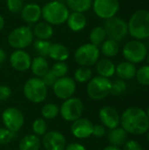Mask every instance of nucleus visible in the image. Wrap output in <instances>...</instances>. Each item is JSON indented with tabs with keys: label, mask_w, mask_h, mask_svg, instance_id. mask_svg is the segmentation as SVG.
Instances as JSON below:
<instances>
[{
	"label": "nucleus",
	"mask_w": 149,
	"mask_h": 150,
	"mask_svg": "<svg viewBox=\"0 0 149 150\" xmlns=\"http://www.w3.org/2000/svg\"><path fill=\"white\" fill-rule=\"evenodd\" d=\"M34 36L32 28L27 25H20L14 28L7 36V42L14 50H25V48L32 44Z\"/></svg>",
	"instance_id": "39448f33"
},
{
	"label": "nucleus",
	"mask_w": 149,
	"mask_h": 150,
	"mask_svg": "<svg viewBox=\"0 0 149 150\" xmlns=\"http://www.w3.org/2000/svg\"><path fill=\"white\" fill-rule=\"evenodd\" d=\"M1 68H2V64H0V70H1Z\"/></svg>",
	"instance_id": "603ef678"
},
{
	"label": "nucleus",
	"mask_w": 149,
	"mask_h": 150,
	"mask_svg": "<svg viewBox=\"0 0 149 150\" xmlns=\"http://www.w3.org/2000/svg\"><path fill=\"white\" fill-rule=\"evenodd\" d=\"M106 134V128L101 124H97L94 125L93 127V132L92 135L96 138H102Z\"/></svg>",
	"instance_id": "79ce46f5"
},
{
	"label": "nucleus",
	"mask_w": 149,
	"mask_h": 150,
	"mask_svg": "<svg viewBox=\"0 0 149 150\" xmlns=\"http://www.w3.org/2000/svg\"><path fill=\"white\" fill-rule=\"evenodd\" d=\"M22 1H26V0H22Z\"/></svg>",
	"instance_id": "864d4df0"
},
{
	"label": "nucleus",
	"mask_w": 149,
	"mask_h": 150,
	"mask_svg": "<svg viewBox=\"0 0 149 150\" xmlns=\"http://www.w3.org/2000/svg\"><path fill=\"white\" fill-rule=\"evenodd\" d=\"M3 125L13 133H18L25 124V116L18 108L11 106L4 109L1 115Z\"/></svg>",
	"instance_id": "9b49d317"
},
{
	"label": "nucleus",
	"mask_w": 149,
	"mask_h": 150,
	"mask_svg": "<svg viewBox=\"0 0 149 150\" xmlns=\"http://www.w3.org/2000/svg\"><path fill=\"white\" fill-rule=\"evenodd\" d=\"M84 112V105L81 98L76 97L63 100L60 106V116L67 122H73L82 118Z\"/></svg>",
	"instance_id": "0eeeda50"
},
{
	"label": "nucleus",
	"mask_w": 149,
	"mask_h": 150,
	"mask_svg": "<svg viewBox=\"0 0 149 150\" xmlns=\"http://www.w3.org/2000/svg\"><path fill=\"white\" fill-rule=\"evenodd\" d=\"M103 27L105 30L107 38L117 42L122 41L128 34L127 23L123 18L117 16L106 19Z\"/></svg>",
	"instance_id": "9d476101"
},
{
	"label": "nucleus",
	"mask_w": 149,
	"mask_h": 150,
	"mask_svg": "<svg viewBox=\"0 0 149 150\" xmlns=\"http://www.w3.org/2000/svg\"><path fill=\"white\" fill-rule=\"evenodd\" d=\"M52 89L56 98L61 100H66L74 97V94L76 91V83L74 78L66 76L58 78Z\"/></svg>",
	"instance_id": "ddd939ff"
},
{
	"label": "nucleus",
	"mask_w": 149,
	"mask_h": 150,
	"mask_svg": "<svg viewBox=\"0 0 149 150\" xmlns=\"http://www.w3.org/2000/svg\"><path fill=\"white\" fill-rule=\"evenodd\" d=\"M122 150H143V148L137 141L129 140L123 145Z\"/></svg>",
	"instance_id": "a19ab883"
},
{
	"label": "nucleus",
	"mask_w": 149,
	"mask_h": 150,
	"mask_svg": "<svg viewBox=\"0 0 149 150\" xmlns=\"http://www.w3.org/2000/svg\"><path fill=\"white\" fill-rule=\"evenodd\" d=\"M92 70L90 67L80 66L74 73V80L76 83H85L92 78Z\"/></svg>",
	"instance_id": "2f4dec72"
},
{
	"label": "nucleus",
	"mask_w": 149,
	"mask_h": 150,
	"mask_svg": "<svg viewBox=\"0 0 149 150\" xmlns=\"http://www.w3.org/2000/svg\"><path fill=\"white\" fill-rule=\"evenodd\" d=\"M20 16L24 22L27 24H36L41 18V6L35 3L24 4Z\"/></svg>",
	"instance_id": "a211bd4d"
},
{
	"label": "nucleus",
	"mask_w": 149,
	"mask_h": 150,
	"mask_svg": "<svg viewBox=\"0 0 149 150\" xmlns=\"http://www.w3.org/2000/svg\"><path fill=\"white\" fill-rule=\"evenodd\" d=\"M100 57V50L98 47L85 43L80 46L74 54V59L79 66L91 67L96 65Z\"/></svg>",
	"instance_id": "1a4fd4ad"
},
{
	"label": "nucleus",
	"mask_w": 149,
	"mask_h": 150,
	"mask_svg": "<svg viewBox=\"0 0 149 150\" xmlns=\"http://www.w3.org/2000/svg\"><path fill=\"white\" fill-rule=\"evenodd\" d=\"M147 114H148V119H149V107H148V112H147Z\"/></svg>",
	"instance_id": "3c124183"
},
{
	"label": "nucleus",
	"mask_w": 149,
	"mask_h": 150,
	"mask_svg": "<svg viewBox=\"0 0 149 150\" xmlns=\"http://www.w3.org/2000/svg\"><path fill=\"white\" fill-rule=\"evenodd\" d=\"M7 59V54H6V52L0 47V64H3Z\"/></svg>",
	"instance_id": "c03bdc74"
},
{
	"label": "nucleus",
	"mask_w": 149,
	"mask_h": 150,
	"mask_svg": "<svg viewBox=\"0 0 149 150\" xmlns=\"http://www.w3.org/2000/svg\"><path fill=\"white\" fill-rule=\"evenodd\" d=\"M100 53H102L106 58L115 57L119 52V42L112 40L106 39L102 44L100 47Z\"/></svg>",
	"instance_id": "cd10ccee"
},
{
	"label": "nucleus",
	"mask_w": 149,
	"mask_h": 150,
	"mask_svg": "<svg viewBox=\"0 0 149 150\" xmlns=\"http://www.w3.org/2000/svg\"><path fill=\"white\" fill-rule=\"evenodd\" d=\"M127 134H128L122 127H118L116 128L111 129L108 132L107 139H108L110 145L120 148L121 146H123L126 142Z\"/></svg>",
	"instance_id": "393cba45"
},
{
	"label": "nucleus",
	"mask_w": 149,
	"mask_h": 150,
	"mask_svg": "<svg viewBox=\"0 0 149 150\" xmlns=\"http://www.w3.org/2000/svg\"><path fill=\"white\" fill-rule=\"evenodd\" d=\"M9 62L14 70L18 72H25L30 69L32 58L25 50L17 49L10 54Z\"/></svg>",
	"instance_id": "2eb2a0df"
},
{
	"label": "nucleus",
	"mask_w": 149,
	"mask_h": 150,
	"mask_svg": "<svg viewBox=\"0 0 149 150\" xmlns=\"http://www.w3.org/2000/svg\"><path fill=\"white\" fill-rule=\"evenodd\" d=\"M30 69L35 77L41 78L47 72L49 71V64L46 58L41 56H36L32 59Z\"/></svg>",
	"instance_id": "b1692460"
},
{
	"label": "nucleus",
	"mask_w": 149,
	"mask_h": 150,
	"mask_svg": "<svg viewBox=\"0 0 149 150\" xmlns=\"http://www.w3.org/2000/svg\"><path fill=\"white\" fill-rule=\"evenodd\" d=\"M147 138H148V142H149V130L148 131V135H147Z\"/></svg>",
	"instance_id": "09e8293b"
},
{
	"label": "nucleus",
	"mask_w": 149,
	"mask_h": 150,
	"mask_svg": "<svg viewBox=\"0 0 149 150\" xmlns=\"http://www.w3.org/2000/svg\"><path fill=\"white\" fill-rule=\"evenodd\" d=\"M32 48L37 56L41 57H47L49 54V49L52 45V43L49 40H34L32 42Z\"/></svg>",
	"instance_id": "c756f323"
},
{
	"label": "nucleus",
	"mask_w": 149,
	"mask_h": 150,
	"mask_svg": "<svg viewBox=\"0 0 149 150\" xmlns=\"http://www.w3.org/2000/svg\"><path fill=\"white\" fill-rule=\"evenodd\" d=\"M4 18L0 14V32L4 29Z\"/></svg>",
	"instance_id": "49530a36"
},
{
	"label": "nucleus",
	"mask_w": 149,
	"mask_h": 150,
	"mask_svg": "<svg viewBox=\"0 0 149 150\" xmlns=\"http://www.w3.org/2000/svg\"><path fill=\"white\" fill-rule=\"evenodd\" d=\"M66 23L72 32H81L87 25V18L84 13L72 11L69 13Z\"/></svg>",
	"instance_id": "6ab92c4d"
},
{
	"label": "nucleus",
	"mask_w": 149,
	"mask_h": 150,
	"mask_svg": "<svg viewBox=\"0 0 149 150\" xmlns=\"http://www.w3.org/2000/svg\"><path fill=\"white\" fill-rule=\"evenodd\" d=\"M148 54V48L145 43L134 39L127 41L122 49V54L126 61L133 64L144 62Z\"/></svg>",
	"instance_id": "6e6552de"
},
{
	"label": "nucleus",
	"mask_w": 149,
	"mask_h": 150,
	"mask_svg": "<svg viewBox=\"0 0 149 150\" xmlns=\"http://www.w3.org/2000/svg\"><path fill=\"white\" fill-rule=\"evenodd\" d=\"M23 94L29 102L32 104H40L47 98L48 88L41 78L33 76L27 79L24 83Z\"/></svg>",
	"instance_id": "20e7f679"
},
{
	"label": "nucleus",
	"mask_w": 149,
	"mask_h": 150,
	"mask_svg": "<svg viewBox=\"0 0 149 150\" xmlns=\"http://www.w3.org/2000/svg\"><path fill=\"white\" fill-rule=\"evenodd\" d=\"M47 123L43 118H38L34 120L32 124V134L39 137H42L47 132Z\"/></svg>",
	"instance_id": "473e14b6"
},
{
	"label": "nucleus",
	"mask_w": 149,
	"mask_h": 150,
	"mask_svg": "<svg viewBox=\"0 0 149 150\" xmlns=\"http://www.w3.org/2000/svg\"><path fill=\"white\" fill-rule=\"evenodd\" d=\"M32 31L34 38L38 40H49L54 35L53 25L45 21H39L38 23L34 24Z\"/></svg>",
	"instance_id": "aec40b11"
},
{
	"label": "nucleus",
	"mask_w": 149,
	"mask_h": 150,
	"mask_svg": "<svg viewBox=\"0 0 149 150\" xmlns=\"http://www.w3.org/2000/svg\"><path fill=\"white\" fill-rule=\"evenodd\" d=\"M103 150H122L120 148L116 147V146H112V145H108L106 146Z\"/></svg>",
	"instance_id": "a18cd8bd"
},
{
	"label": "nucleus",
	"mask_w": 149,
	"mask_h": 150,
	"mask_svg": "<svg viewBox=\"0 0 149 150\" xmlns=\"http://www.w3.org/2000/svg\"><path fill=\"white\" fill-rule=\"evenodd\" d=\"M146 60H147V62H148V65H149V54H148V55H147V57H146Z\"/></svg>",
	"instance_id": "de8ad7c7"
},
{
	"label": "nucleus",
	"mask_w": 149,
	"mask_h": 150,
	"mask_svg": "<svg viewBox=\"0 0 149 150\" xmlns=\"http://www.w3.org/2000/svg\"><path fill=\"white\" fill-rule=\"evenodd\" d=\"M98 118L102 125L109 130L116 128L120 125V115L119 112L110 105L104 106L99 110Z\"/></svg>",
	"instance_id": "f3484780"
},
{
	"label": "nucleus",
	"mask_w": 149,
	"mask_h": 150,
	"mask_svg": "<svg viewBox=\"0 0 149 150\" xmlns=\"http://www.w3.org/2000/svg\"><path fill=\"white\" fill-rule=\"evenodd\" d=\"M120 4L119 0H93L94 13L102 19H109L117 15Z\"/></svg>",
	"instance_id": "f8f14e48"
},
{
	"label": "nucleus",
	"mask_w": 149,
	"mask_h": 150,
	"mask_svg": "<svg viewBox=\"0 0 149 150\" xmlns=\"http://www.w3.org/2000/svg\"><path fill=\"white\" fill-rule=\"evenodd\" d=\"M40 114L42 118L46 120H54L58 115H60V106H58L54 103H47L42 106L40 110Z\"/></svg>",
	"instance_id": "7c9ffc66"
},
{
	"label": "nucleus",
	"mask_w": 149,
	"mask_h": 150,
	"mask_svg": "<svg viewBox=\"0 0 149 150\" xmlns=\"http://www.w3.org/2000/svg\"><path fill=\"white\" fill-rule=\"evenodd\" d=\"M137 72V68L135 64L131 63L127 61H124L119 62L116 66V72L117 76L121 80H131L135 77Z\"/></svg>",
	"instance_id": "412c9836"
},
{
	"label": "nucleus",
	"mask_w": 149,
	"mask_h": 150,
	"mask_svg": "<svg viewBox=\"0 0 149 150\" xmlns=\"http://www.w3.org/2000/svg\"><path fill=\"white\" fill-rule=\"evenodd\" d=\"M111 87L112 81L109 78L97 76L87 83L86 92L92 100H101L110 94Z\"/></svg>",
	"instance_id": "423d86ee"
},
{
	"label": "nucleus",
	"mask_w": 149,
	"mask_h": 150,
	"mask_svg": "<svg viewBox=\"0 0 149 150\" xmlns=\"http://www.w3.org/2000/svg\"><path fill=\"white\" fill-rule=\"evenodd\" d=\"M11 89L5 84H0V102H5L11 96Z\"/></svg>",
	"instance_id": "58836bf2"
},
{
	"label": "nucleus",
	"mask_w": 149,
	"mask_h": 150,
	"mask_svg": "<svg viewBox=\"0 0 149 150\" xmlns=\"http://www.w3.org/2000/svg\"><path fill=\"white\" fill-rule=\"evenodd\" d=\"M89 38L90 41V43L98 47V46H101V44L107 39V36H106L105 28L103 26L97 25V26L93 27L90 30Z\"/></svg>",
	"instance_id": "c85d7f7f"
},
{
	"label": "nucleus",
	"mask_w": 149,
	"mask_h": 150,
	"mask_svg": "<svg viewBox=\"0 0 149 150\" xmlns=\"http://www.w3.org/2000/svg\"><path fill=\"white\" fill-rule=\"evenodd\" d=\"M69 13L66 4L58 0L50 1L41 7V18L51 25H59L66 23Z\"/></svg>",
	"instance_id": "f03ea898"
},
{
	"label": "nucleus",
	"mask_w": 149,
	"mask_h": 150,
	"mask_svg": "<svg viewBox=\"0 0 149 150\" xmlns=\"http://www.w3.org/2000/svg\"><path fill=\"white\" fill-rule=\"evenodd\" d=\"M58 78L50 71V69H49V71L48 72H47L42 77H41V80L43 81V83L46 84V86L48 88V87H53V85L54 84V83L56 82V80H57Z\"/></svg>",
	"instance_id": "ea45409f"
},
{
	"label": "nucleus",
	"mask_w": 149,
	"mask_h": 150,
	"mask_svg": "<svg viewBox=\"0 0 149 150\" xmlns=\"http://www.w3.org/2000/svg\"><path fill=\"white\" fill-rule=\"evenodd\" d=\"M15 133L10 131L4 127H0V146H4L11 143L15 138Z\"/></svg>",
	"instance_id": "e433bc0d"
},
{
	"label": "nucleus",
	"mask_w": 149,
	"mask_h": 150,
	"mask_svg": "<svg viewBox=\"0 0 149 150\" xmlns=\"http://www.w3.org/2000/svg\"><path fill=\"white\" fill-rule=\"evenodd\" d=\"M6 7L11 13H20L24 7L22 0H6Z\"/></svg>",
	"instance_id": "4c0bfd02"
},
{
	"label": "nucleus",
	"mask_w": 149,
	"mask_h": 150,
	"mask_svg": "<svg viewBox=\"0 0 149 150\" xmlns=\"http://www.w3.org/2000/svg\"><path fill=\"white\" fill-rule=\"evenodd\" d=\"M126 89H127V86H126V82L124 80L118 79V80H115L114 82H112L110 94L115 97H119V96H122L126 91Z\"/></svg>",
	"instance_id": "f704fd0d"
},
{
	"label": "nucleus",
	"mask_w": 149,
	"mask_h": 150,
	"mask_svg": "<svg viewBox=\"0 0 149 150\" xmlns=\"http://www.w3.org/2000/svg\"><path fill=\"white\" fill-rule=\"evenodd\" d=\"M64 150H87L86 148L78 142H72V143H68L67 144L66 148Z\"/></svg>",
	"instance_id": "37998d69"
},
{
	"label": "nucleus",
	"mask_w": 149,
	"mask_h": 150,
	"mask_svg": "<svg viewBox=\"0 0 149 150\" xmlns=\"http://www.w3.org/2000/svg\"><path fill=\"white\" fill-rule=\"evenodd\" d=\"M135 77L141 85L149 86V65H144L138 69Z\"/></svg>",
	"instance_id": "c9c22d12"
},
{
	"label": "nucleus",
	"mask_w": 149,
	"mask_h": 150,
	"mask_svg": "<svg viewBox=\"0 0 149 150\" xmlns=\"http://www.w3.org/2000/svg\"><path fill=\"white\" fill-rule=\"evenodd\" d=\"M93 127L94 125L90 120L82 117L71 123L70 132L75 138L84 140L92 136Z\"/></svg>",
	"instance_id": "dca6fc26"
},
{
	"label": "nucleus",
	"mask_w": 149,
	"mask_h": 150,
	"mask_svg": "<svg viewBox=\"0 0 149 150\" xmlns=\"http://www.w3.org/2000/svg\"><path fill=\"white\" fill-rule=\"evenodd\" d=\"M95 66L98 76L103 77L110 78L113 76L116 72V65L108 58L99 59Z\"/></svg>",
	"instance_id": "4be33fe9"
},
{
	"label": "nucleus",
	"mask_w": 149,
	"mask_h": 150,
	"mask_svg": "<svg viewBox=\"0 0 149 150\" xmlns=\"http://www.w3.org/2000/svg\"><path fill=\"white\" fill-rule=\"evenodd\" d=\"M41 145L46 150H64L67 146V140L61 132L51 130L42 136Z\"/></svg>",
	"instance_id": "4468645a"
},
{
	"label": "nucleus",
	"mask_w": 149,
	"mask_h": 150,
	"mask_svg": "<svg viewBox=\"0 0 149 150\" xmlns=\"http://www.w3.org/2000/svg\"><path fill=\"white\" fill-rule=\"evenodd\" d=\"M121 127L133 135H141L149 130V119L147 112L139 106H131L120 116Z\"/></svg>",
	"instance_id": "f257e3e1"
},
{
	"label": "nucleus",
	"mask_w": 149,
	"mask_h": 150,
	"mask_svg": "<svg viewBox=\"0 0 149 150\" xmlns=\"http://www.w3.org/2000/svg\"><path fill=\"white\" fill-rule=\"evenodd\" d=\"M128 33L138 40L149 38V11L138 10L130 18L128 23Z\"/></svg>",
	"instance_id": "7ed1b4c3"
},
{
	"label": "nucleus",
	"mask_w": 149,
	"mask_h": 150,
	"mask_svg": "<svg viewBox=\"0 0 149 150\" xmlns=\"http://www.w3.org/2000/svg\"><path fill=\"white\" fill-rule=\"evenodd\" d=\"M48 57L55 62H66L69 57L68 48L61 43H52Z\"/></svg>",
	"instance_id": "5701e85b"
},
{
	"label": "nucleus",
	"mask_w": 149,
	"mask_h": 150,
	"mask_svg": "<svg viewBox=\"0 0 149 150\" xmlns=\"http://www.w3.org/2000/svg\"><path fill=\"white\" fill-rule=\"evenodd\" d=\"M50 71L57 77L66 76L68 73V66L65 62H55L50 69Z\"/></svg>",
	"instance_id": "72a5a7b5"
},
{
	"label": "nucleus",
	"mask_w": 149,
	"mask_h": 150,
	"mask_svg": "<svg viewBox=\"0 0 149 150\" xmlns=\"http://www.w3.org/2000/svg\"><path fill=\"white\" fill-rule=\"evenodd\" d=\"M93 0H67L66 5L69 11L85 13L92 8Z\"/></svg>",
	"instance_id": "bb28decb"
},
{
	"label": "nucleus",
	"mask_w": 149,
	"mask_h": 150,
	"mask_svg": "<svg viewBox=\"0 0 149 150\" xmlns=\"http://www.w3.org/2000/svg\"><path fill=\"white\" fill-rule=\"evenodd\" d=\"M58 1H60V2H62V3H64V4H65L67 0H58Z\"/></svg>",
	"instance_id": "8fccbe9b"
},
{
	"label": "nucleus",
	"mask_w": 149,
	"mask_h": 150,
	"mask_svg": "<svg viewBox=\"0 0 149 150\" xmlns=\"http://www.w3.org/2000/svg\"><path fill=\"white\" fill-rule=\"evenodd\" d=\"M40 138L33 134L23 136L18 143V150H40Z\"/></svg>",
	"instance_id": "a878e982"
}]
</instances>
